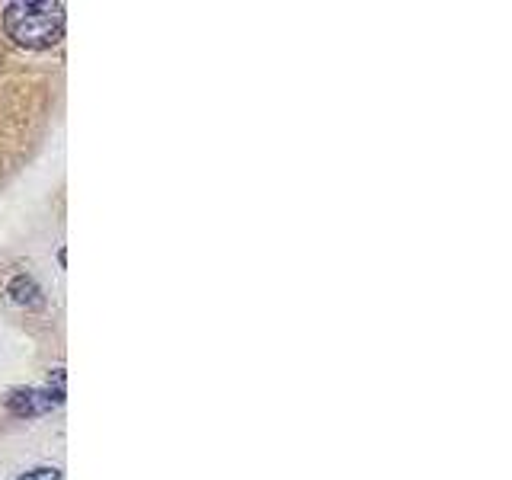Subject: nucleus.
I'll list each match as a JSON object with an SVG mask.
<instances>
[{"label": "nucleus", "instance_id": "f257e3e1", "mask_svg": "<svg viewBox=\"0 0 512 480\" xmlns=\"http://www.w3.org/2000/svg\"><path fill=\"white\" fill-rule=\"evenodd\" d=\"M4 29L20 48H52L64 36V4L16 0L4 10Z\"/></svg>", "mask_w": 512, "mask_h": 480}, {"label": "nucleus", "instance_id": "f03ea898", "mask_svg": "<svg viewBox=\"0 0 512 480\" xmlns=\"http://www.w3.org/2000/svg\"><path fill=\"white\" fill-rule=\"evenodd\" d=\"M55 404H61V397L52 391H36V388H26V391H13L7 397V407L13 416H42L48 413Z\"/></svg>", "mask_w": 512, "mask_h": 480}, {"label": "nucleus", "instance_id": "7ed1b4c3", "mask_svg": "<svg viewBox=\"0 0 512 480\" xmlns=\"http://www.w3.org/2000/svg\"><path fill=\"white\" fill-rule=\"evenodd\" d=\"M7 292L13 295L16 304H32V301H39V285L32 282V276H26V272H20V276H13V282H10Z\"/></svg>", "mask_w": 512, "mask_h": 480}, {"label": "nucleus", "instance_id": "20e7f679", "mask_svg": "<svg viewBox=\"0 0 512 480\" xmlns=\"http://www.w3.org/2000/svg\"><path fill=\"white\" fill-rule=\"evenodd\" d=\"M16 480H61V471L58 468H32V471L20 474Z\"/></svg>", "mask_w": 512, "mask_h": 480}]
</instances>
